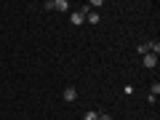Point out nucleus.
I'll return each mask as SVG.
<instances>
[{
    "mask_svg": "<svg viewBox=\"0 0 160 120\" xmlns=\"http://www.w3.org/2000/svg\"><path fill=\"white\" fill-rule=\"evenodd\" d=\"M88 11H91V8H80V11H72V16H69V22H72V24H83V22H86V13Z\"/></svg>",
    "mask_w": 160,
    "mask_h": 120,
    "instance_id": "obj_1",
    "label": "nucleus"
},
{
    "mask_svg": "<svg viewBox=\"0 0 160 120\" xmlns=\"http://www.w3.org/2000/svg\"><path fill=\"white\" fill-rule=\"evenodd\" d=\"M149 93H152V96H158V93H160V83H152V91H149Z\"/></svg>",
    "mask_w": 160,
    "mask_h": 120,
    "instance_id": "obj_8",
    "label": "nucleus"
},
{
    "mask_svg": "<svg viewBox=\"0 0 160 120\" xmlns=\"http://www.w3.org/2000/svg\"><path fill=\"white\" fill-rule=\"evenodd\" d=\"M99 120H112V115H102L99 112Z\"/></svg>",
    "mask_w": 160,
    "mask_h": 120,
    "instance_id": "obj_9",
    "label": "nucleus"
},
{
    "mask_svg": "<svg viewBox=\"0 0 160 120\" xmlns=\"http://www.w3.org/2000/svg\"><path fill=\"white\" fill-rule=\"evenodd\" d=\"M104 6V0H91V6H88V8H102Z\"/></svg>",
    "mask_w": 160,
    "mask_h": 120,
    "instance_id": "obj_7",
    "label": "nucleus"
},
{
    "mask_svg": "<svg viewBox=\"0 0 160 120\" xmlns=\"http://www.w3.org/2000/svg\"><path fill=\"white\" fill-rule=\"evenodd\" d=\"M86 22H88V24H99V22H102V16H99L96 11H88V13H86Z\"/></svg>",
    "mask_w": 160,
    "mask_h": 120,
    "instance_id": "obj_4",
    "label": "nucleus"
},
{
    "mask_svg": "<svg viewBox=\"0 0 160 120\" xmlns=\"http://www.w3.org/2000/svg\"><path fill=\"white\" fill-rule=\"evenodd\" d=\"M53 11H69L67 0H53Z\"/></svg>",
    "mask_w": 160,
    "mask_h": 120,
    "instance_id": "obj_5",
    "label": "nucleus"
},
{
    "mask_svg": "<svg viewBox=\"0 0 160 120\" xmlns=\"http://www.w3.org/2000/svg\"><path fill=\"white\" fill-rule=\"evenodd\" d=\"M144 67L147 69H152V67H158V56H155V53H144Z\"/></svg>",
    "mask_w": 160,
    "mask_h": 120,
    "instance_id": "obj_3",
    "label": "nucleus"
},
{
    "mask_svg": "<svg viewBox=\"0 0 160 120\" xmlns=\"http://www.w3.org/2000/svg\"><path fill=\"white\" fill-rule=\"evenodd\" d=\"M62 99H64V102H67V104H72L75 99H78V91H75L72 86H69V88H64V93H62Z\"/></svg>",
    "mask_w": 160,
    "mask_h": 120,
    "instance_id": "obj_2",
    "label": "nucleus"
},
{
    "mask_svg": "<svg viewBox=\"0 0 160 120\" xmlns=\"http://www.w3.org/2000/svg\"><path fill=\"white\" fill-rule=\"evenodd\" d=\"M83 120H99V112L96 109H88V112L83 115Z\"/></svg>",
    "mask_w": 160,
    "mask_h": 120,
    "instance_id": "obj_6",
    "label": "nucleus"
}]
</instances>
